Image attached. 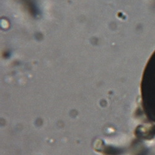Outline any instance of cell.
<instances>
[{
	"instance_id": "1",
	"label": "cell",
	"mask_w": 155,
	"mask_h": 155,
	"mask_svg": "<svg viewBox=\"0 0 155 155\" xmlns=\"http://www.w3.org/2000/svg\"><path fill=\"white\" fill-rule=\"evenodd\" d=\"M141 94L146 117L155 125V50L148 61L142 76Z\"/></svg>"
}]
</instances>
